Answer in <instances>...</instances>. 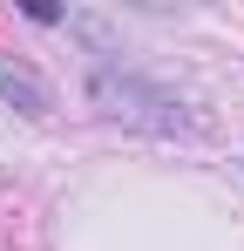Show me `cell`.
I'll return each mask as SVG.
<instances>
[{"instance_id":"1","label":"cell","mask_w":244,"mask_h":251,"mask_svg":"<svg viewBox=\"0 0 244 251\" xmlns=\"http://www.w3.org/2000/svg\"><path fill=\"white\" fill-rule=\"evenodd\" d=\"M0 95H7V102L21 95V102H27V116H41V109H48V95L34 88V75H21V68H0Z\"/></svg>"}]
</instances>
